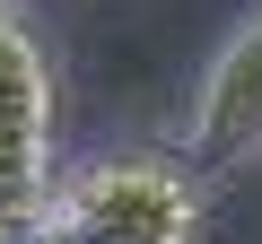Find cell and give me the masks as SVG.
Here are the masks:
<instances>
[{
	"label": "cell",
	"instance_id": "obj_1",
	"mask_svg": "<svg viewBox=\"0 0 262 244\" xmlns=\"http://www.w3.org/2000/svg\"><path fill=\"white\" fill-rule=\"evenodd\" d=\"M44 227L61 244H201V175L184 157H96L53 183Z\"/></svg>",
	"mask_w": 262,
	"mask_h": 244
},
{
	"label": "cell",
	"instance_id": "obj_2",
	"mask_svg": "<svg viewBox=\"0 0 262 244\" xmlns=\"http://www.w3.org/2000/svg\"><path fill=\"white\" fill-rule=\"evenodd\" d=\"M53 70L44 44L0 9V227H44L53 209Z\"/></svg>",
	"mask_w": 262,
	"mask_h": 244
},
{
	"label": "cell",
	"instance_id": "obj_3",
	"mask_svg": "<svg viewBox=\"0 0 262 244\" xmlns=\"http://www.w3.org/2000/svg\"><path fill=\"white\" fill-rule=\"evenodd\" d=\"M262 157V9L227 35V53L210 61L201 79V105H192V131H184V166L210 183V175H236Z\"/></svg>",
	"mask_w": 262,
	"mask_h": 244
},
{
	"label": "cell",
	"instance_id": "obj_4",
	"mask_svg": "<svg viewBox=\"0 0 262 244\" xmlns=\"http://www.w3.org/2000/svg\"><path fill=\"white\" fill-rule=\"evenodd\" d=\"M0 244H35V227H0Z\"/></svg>",
	"mask_w": 262,
	"mask_h": 244
},
{
	"label": "cell",
	"instance_id": "obj_5",
	"mask_svg": "<svg viewBox=\"0 0 262 244\" xmlns=\"http://www.w3.org/2000/svg\"><path fill=\"white\" fill-rule=\"evenodd\" d=\"M35 244H61V235H53V227H35Z\"/></svg>",
	"mask_w": 262,
	"mask_h": 244
}]
</instances>
